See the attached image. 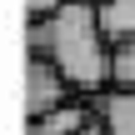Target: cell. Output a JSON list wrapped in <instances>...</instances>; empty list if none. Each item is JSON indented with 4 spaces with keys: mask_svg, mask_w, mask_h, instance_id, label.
<instances>
[{
    "mask_svg": "<svg viewBox=\"0 0 135 135\" xmlns=\"http://www.w3.org/2000/svg\"><path fill=\"white\" fill-rule=\"evenodd\" d=\"M30 55H45L60 65V75L95 95L110 85V40H105V25H100V5L90 0H70L60 5L50 20H30Z\"/></svg>",
    "mask_w": 135,
    "mask_h": 135,
    "instance_id": "obj_1",
    "label": "cell"
},
{
    "mask_svg": "<svg viewBox=\"0 0 135 135\" xmlns=\"http://www.w3.org/2000/svg\"><path fill=\"white\" fill-rule=\"evenodd\" d=\"M100 25H105V40L110 45L135 40V0H105L100 5Z\"/></svg>",
    "mask_w": 135,
    "mask_h": 135,
    "instance_id": "obj_5",
    "label": "cell"
},
{
    "mask_svg": "<svg viewBox=\"0 0 135 135\" xmlns=\"http://www.w3.org/2000/svg\"><path fill=\"white\" fill-rule=\"evenodd\" d=\"M70 100H75V85L60 75V65L45 55H30V65H25V120H40Z\"/></svg>",
    "mask_w": 135,
    "mask_h": 135,
    "instance_id": "obj_2",
    "label": "cell"
},
{
    "mask_svg": "<svg viewBox=\"0 0 135 135\" xmlns=\"http://www.w3.org/2000/svg\"><path fill=\"white\" fill-rule=\"evenodd\" d=\"M90 115H95V100H70V105H60V110L30 120V135H80L85 125H90Z\"/></svg>",
    "mask_w": 135,
    "mask_h": 135,
    "instance_id": "obj_3",
    "label": "cell"
},
{
    "mask_svg": "<svg viewBox=\"0 0 135 135\" xmlns=\"http://www.w3.org/2000/svg\"><path fill=\"white\" fill-rule=\"evenodd\" d=\"M95 110L110 135H135V90H105L95 95Z\"/></svg>",
    "mask_w": 135,
    "mask_h": 135,
    "instance_id": "obj_4",
    "label": "cell"
},
{
    "mask_svg": "<svg viewBox=\"0 0 135 135\" xmlns=\"http://www.w3.org/2000/svg\"><path fill=\"white\" fill-rule=\"evenodd\" d=\"M110 90H135V40L110 45Z\"/></svg>",
    "mask_w": 135,
    "mask_h": 135,
    "instance_id": "obj_6",
    "label": "cell"
},
{
    "mask_svg": "<svg viewBox=\"0 0 135 135\" xmlns=\"http://www.w3.org/2000/svg\"><path fill=\"white\" fill-rule=\"evenodd\" d=\"M90 5H105V0H90Z\"/></svg>",
    "mask_w": 135,
    "mask_h": 135,
    "instance_id": "obj_8",
    "label": "cell"
},
{
    "mask_svg": "<svg viewBox=\"0 0 135 135\" xmlns=\"http://www.w3.org/2000/svg\"><path fill=\"white\" fill-rule=\"evenodd\" d=\"M25 5H30V20H50V15H55L60 5H70V0H25Z\"/></svg>",
    "mask_w": 135,
    "mask_h": 135,
    "instance_id": "obj_7",
    "label": "cell"
}]
</instances>
